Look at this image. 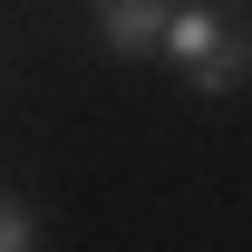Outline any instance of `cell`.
<instances>
[{"mask_svg":"<svg viewBox=\"0 0 252 252\" xmlns=\"http://www.w3.org/2000/svg\"><path fill=\"white\" fill-rule=\"evenodd\" d=\"M0 252H39V214L20 194H0Z\"/></svg>","mask_w":252,"mask_h":252,"instance_id":"obj_3","label":"cell"},{"mask_svg":"<svg viewBox=\"0 0 252 252\" xmlns=\"http://www.w3.org/2000/svg\"><path fill=\"white\" fill-rule=\"evenodd\" d=\"M88 30H97V49H117V59H156L165 30H175V0H97Z\"/></svg>","mask_w":252,"mask_h":252,"instance_id":"obj_2","label":"cell"},{"mask_svg":"<svg viewBox=\"0 0 252 252\" xmlns=\"http://www.w3.org/2000/svg\"><path fill=\"white\" fill-rule=\"evenodd\" d=\"M165 59L185 68V97H204V107H223V97H243V88H252V30L233 20V10H214V0L175 10Z\"/></svg>","mask_w":252,"mask_h":252,"instance_id":"obj_1","label":"cell"}]
</instances>
